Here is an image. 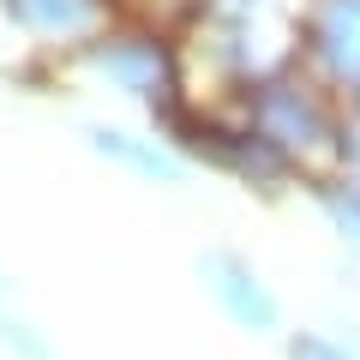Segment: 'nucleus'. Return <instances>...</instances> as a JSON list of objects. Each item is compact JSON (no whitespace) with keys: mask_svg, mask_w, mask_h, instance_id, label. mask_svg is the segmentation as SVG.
I'll list each match as a JSON object with an SVG mask.
<instances>
[{"mask_svg":"<svg viewBox=\"0 0 360 360\" xmlns=\"http://www.w3.org/2000/svg\"><path fill=\"white\" fill-rule=\"evenodd\" d=\"M0 354H6V360H60V348H54L37 324L0 312Z\"/></svg>","mask_w":360,"mask_h":360,"instance_id":"nucleus-3","label":"nucleus"},{"mask_svg":"<svg viewBox=\"0 0 360 360\" xmlns=\"http://www.w3.org/2000/svg\"><path fill=\"white\" fill-rule=\"evenodd\" d=\"M198 283L210 288L217 312L234 324V330L264 336V342H270V336H288V312H283V300H276V288H270L246 258L205 252V258H198Z\"/></svg>","mask_w":360,"mask_h":360,"instance_id":"nucleus-1","label":"nucleus"},{"mask_svg":"<svg viewBox=\"0 0 360 360\" xmlns=\"http://www.w3.org/2000/svg\"><path fill=\"white\" fill-rule=\"evenodd\" d=\"M283 360H360V324H307V330H288Z\"/></svg>","mask_w":360,"mask_h":360,"instance_id":"nucleus-2","label":"nucleus"},{"mask_svg":"<svg viewBox=\"0 0 360 360\" xmlns=\"http://www.w3.org/2000/svg\"><path fill=\"white\" fill-rule=\"evenodd\" d=\"M0 312H6V270H0Z\"/></svg>","mask_w":360,"mask_h":360,"instance_id":"nucleus-4","label":"nucleus"}]
</instances>
